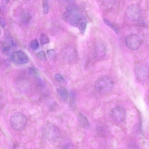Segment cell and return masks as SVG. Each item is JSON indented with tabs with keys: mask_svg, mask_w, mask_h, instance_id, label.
<instances>
[{
	"mask_svg": "<svg viewBox=\"0 0 149 149\" xmlns=\"http://www.w3.org/2000/svg\"><path fill=\"white\" fill-rule=\"evenodd\" d=\"M43 134L46 139L51 142L56 141L61 135L59 129L51 124H48L45 126L43 129Z\"/></svg>",
	"mask_w": 149,
	"mask_h": 149,
	"instance_id": "cell-3",
	"label": "cell"
},
{
	"mask_svg": "<svg viewBox=\"0 0 149 149\" xmlns=\"http://www.w3.org/2000/svg\"><path fill=\"white\" fill-rule=\"evenodd\" d=\"M110 116L115 122L121 123L125 120L126 112L125 109L121 106H117L113 108L111 111Z\"/></svg>",
	"mask_w": 149,
	"mask_h": 149,
	"instance_id": "cell-5",
	"label": "cell"
},
{
	"mask_svg": "<svg viewBox=\"0 0 149 149\" xmlns=\"http://www.w3.org/2000/svg\"><path fill=\"white\" fill-rule=\"evenodd\" d=\"M4 40L2 42L1 50L3 52L7 53L14 46L15 43L12 38L9 36H6Z\"/></svg>",
	"mask_w": 149,
	"mask_h": 149,
	"instance_id": "cell-10",
	"label": "cell"
},
{
	"mask_svg": "<svg viewBox=\"0 0 149 149\" xmlns=\"http://www.w3.org/2000/svg\"><path fill=\"white\" fill-rule=\"evenodd\" d=\"M49 56L52 58H55L56 56V53L54 49H50L47 52Z\"/></svg>",
	"mask_w": 149,
	"mask_h": 149,
	"instance_id": "cell-22",
	"label": "cell"
},
{
	"mask_svg": "<svg viewBox=\"0 0 149 149\" xmlns=\"http://www.w3.org/2000/svg\"><path fill=\"white\" fill-rule=\"evenodd\" d=\"M73 145L70 142H68L63 146L61 149H73Z\"/></svg>",
	"mask_w": 149,
	"mask_h": 149,
	"instance_id": "cell-20",
	"label": "cell"
},
{
	"mask_svg": "<svg viewBox=\"0 0 149 149\" xmlns=\"http://www.w3.org/2000/svg\"><path fill=\"white\" fill-rule=\"evenodd\" d=\"M0 24L2 27L4 28L6 25V22L4 19L2 17H0Z\"/></svg>",
	"mask_w": 149,
	"mask_h": 149,
	"instance_id": "cell-24",
	"label": "cell"
},
{
	"mask_svg": "<svg viewBox=\"0 0 149 149\" xmlns=\"http://www.w3.org/2000/svg\"><path fill=\"white\" fill-rule=\"evenodd\" d=\"M54 77L55 79L59 82H62L65 81L64 78L59 74H55Z\"/></svg>",
	"mask_w": 149,
	"mask_h": 149,
	"instance_id": "cell-21",
	"label": "cell"
},
{
	"mask_svg": "<svg viewBox=\"0 0 149 149\" xmlns=\"http://www.w3.org/2000/svg\"><path fill=\"white\" fill-rule=\"evenodd\" d=\"M103 21L107 25L112 29L117 34L119 33V29L117 26H115L108 20L106 19H103Z\"/></svg>",
	"mask_w": 149,
	"mask_h": 149,
	"instance_id": "cell-14",
	"label": "cell"
},
{
	"mask_svg": "<svg viewBox=\"0 0 149 149\" xmlns=\"http://www.w3.org/2000/svg\"><path fill=\"white\" fill-rule=\"evenodd\" d=\"M87 24V20H85L81 22L78 26L79 31L81 34H83L85 31Z\"/></svg>",
	"mask_w": 149,
	"mask_h": 149,
	"instance_id": "cell-16",
	"label": "cell"
},
{
	"mask_svg": "<svg viewBox=\"0 0 149 149\" xmlns=\"http://www.w3.org/2000/svg\"><path fill=\"white\" fill-rule=\"evenodd\" d=\"M95 49L97 56L101 57L104 56L106 53V49L104 46L99 45L97 46Z\"/></svg>",
	"mask_w": 149,
	"mask_h": 149,
	"instance_id": "cell-13",
	"label": "cell"
},
{
	"mask_svg": "<svg viewBox=\"0 0 149 149\" xmlns=\"http://www.w3.org/2000/svg\"><path fill=\"white\" fill-rule=\"evenodd\" d=\"M113 83L111 79L107 76H102L96 81L95 88L96 90L102 94L110 92L112 89Z\"/></svg>",
	"mask_w": 149,
	"mask_h": 149,
	"instance_id": "cell-1",
	"label": "cell"
},
{
	"mask_svg": "<svg viewBox=\"0 0 149 149\" xmlns=\"http://www.w3.org/2000/svg\"><path fill=\"white\" fill-rule=\"evenodd\" d=\"M126 15L130 21L133 22L138 21L140 19L141 16V9L137 4H131L127 9Z\"/></svg>",
	"mask_w": 149,
	"mask_h": 149,
	"instance_id": "cell-4",
	"label": "cell"
},
{
	"mask_svg": "<svg viewBox=\"0 0 149 149\" xmlns=\"http://www.w3.org/2000/svg\"><path fill=\"white\" fill-rule=\"evenodd\" d=\"M39 43L36 39L33 40L31 42L30 46L31 48L33 50H36L39 47Z\"/></svg>",
	"mask_w": 149,
	"mask_h": 149,
	"instance_id": "cell-19",
	"label": "cell"
},
{
	"mask_svg": "<svg viewBox=\"0 0 149 149\" xmlns=\"http://www.w3.org/2000/svg\"><path fill=\"white\" fill-rule=\"evenodd\" d=\"M130 149H139L137 146L134 144H132L130 146Z\"/></svg>",
	"mask_w": 149,
	"mask_h": 149,
	"instance_id": "cell-25",
	"label": "cell"
},
{
	"mask_svg": "<svg viewBox=\"0 0 149 149\" xmlns=\"http://www.w3.org/2000/svg\"><path fill=\"white\" fill-rule=\"evenodd\" d=\"M78 12L77 7L73 5L68 6L63 15V19L65 21L70 22L72 17Z\"/></svg>",
	"mask_w": 149,
	"mask_h": 149,
	"instance_id": "cell-9",
	"label": "cell"
},
{
	"mask_svg": "<svg viewBox=\"0 0 149 149\" xmlns=\"http://www.w3.org/2000/svg\"><path fill=\"white\" fill-rule=\"evenodd\" d=\"M30 17L28 13H25L23 17V21L27 23L30 20Z\"/></svg>",
	"mask_w": 149,
	"mask_h": 149,
	"instance_id": "cell-23",
	"label": "cell"
},
{
	"mask_svg": "<svg viewBox=\"0 0 149 149\" xmlns=\"http://www.w3.org/2000/svg\"><path fill=\"white\" fill-rule=\"evenodd\" d=\"M37 56L38 59L42 61H45L47 59L46 54L43 51H41L38 52Z\"/></svg>",
	"mask_w": 149,
	"mask_h": 149,
	"instance_id": "cell-18",
	"label": "cell"
},
{
	"mask_svg": "<svg viewBox=\"0 0 149 149\" xmlns=\"http://www.w3.org/2000/svg\"><path fill=\"white\" fill-rule=\"evenodd\" d=\"M42 5L44 14H45L47 13L49 10V6L48 1L47 0L42 1Z\"/></svg>",
	"mask_w": 149,
	"mask_h": 149,
	"instance_id": "cell-17",
	"label": "cell"
},
{
	"mask_svg": "<svg viewBox=\"0 0 149 149\" xmlns=\"http://www.w3.org/2000/svg\"><path fill=\"white\" fill-rule=\"evenodd\" d=\"M78 121L80 125L84 127H88L89 124L87 118L82 113H79L78 117Z\"/></svg>",
	"mask_w": 149,
	"mask_h": 149,
	"instance_id": "cell-12",
	"label": "cell"
},
{
	"mask_svg": "<svg viewBox=\"0 0 149 149\" xmlns=\"http://www.w3.org/2000/svg\"><path fill=\"white\" fill-rule=\"evenodd\" d=\"M1 34V30L0 29V35Z\"/></svg>",
	"mask_w": 149,
	"mask_h": 149,
	"instance_id": "cell-26",
	"label": "cell"
},
{
	"mask_svg": "<svg viewBox=\"0 0 149 149\" xmlns=\"http://www.w3.org/2000/svg\"><path fill=\"white\" fill-rule=\"evenodd\" d=\"M11 58L14 63L19 65L26 63L29 61L27 55L21 51L13 52L11 55Z\"/></svg>",
	"mask_w": 149,
	"mask_h": 149,
	"instance_id": "cell-7",
	"label": "cell"
},
{
	"mask_svg": "<svg viewBox=\"0 0 149 149\" xmlns=\"http://www.w3.org/2000/svg\"><path fill=\"white\" fill-rule=\"evenodd\" d=\"M27 119L22 113L17 112L11 116L10 123L11 127L16 131H21L25 127L27 124Z\"/></svg>",
	"mask_w": 149,
	"mask_h": 149,
	"instance_id": "cell-2",
	"label": "cell"
},
{
	"mask_svg": "<svg viewBox=\"0 0 149 149\" xmlns=\"http://www.w3.org/2000/svg\"><path fill=\"white\" fill-rule=\"evenodd\" d=\"M57 92L59 98L63 101H66L68 97V92L64 87H60L57 89Z\"/></svg>",
	"mask_w": 149,
	"mask_h": 149,
	"instance_id": "cell-11",
	"label": "cell"
},
{
	"mask_svg": "<svg viewBox=\"0 0 149 149\" xmlns=\"http://www.w3.org/2000/svg\"><path fill=\"white\" fill-rule=\"evenodd\" d=\"M39 40L42 45L48 43L50 42L49 38L44 33L41 34Z\"/></svg>",
	"mask_w": 149,
	"mask_h": 149,
	"instance_id": "cell-15",
	"label": "cell"
},
{
	"mask_svg": "<svg viewBox=\"0 0 149 149\" xmlns=\"http://www.w3.org/2000/svg\"><path fill=\"white\" fill-rule=\"evenodd\" d=\"M125 43L126 45L130 49L134 50L139 48L141 43L139 37L136 34H131L125 38Z\"/></svg>",
	"mask_w": 149,
	"mask_h": 149,
	"instance_id": "cell-6",
	"label": "cell"
},
{
	"mask_svg": "<svg viewBox=\"0 0 149 149\" xmlns=\"http://www.w3.org/2000/svg\"><path fill=\"white\" fill-rule=\"evenodd\" d=\"M137 78L141 81L146 80L148 76V69L146 65L143 64L138 65L135 69Z\"/></svg>",
	"mask_w": 149,
	"mask_h": 149,
	"instance_id": "cell-8",
	"label": "cell"
}]
</instances>
